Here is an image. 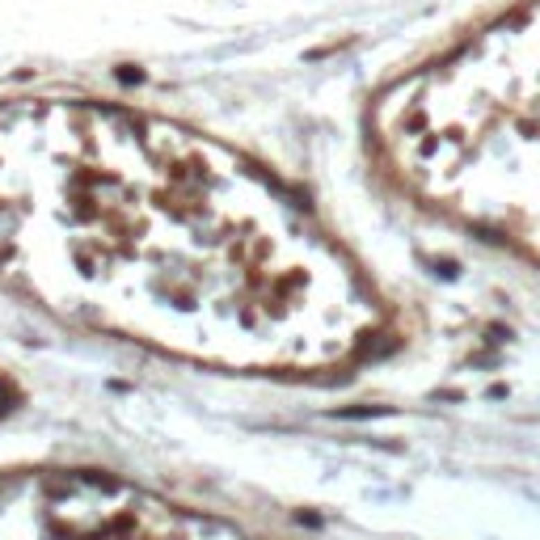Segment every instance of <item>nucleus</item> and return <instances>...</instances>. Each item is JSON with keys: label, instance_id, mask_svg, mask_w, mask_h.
<instances>
[{"label": "nucleus", "instance_id": "1", "mask_svg": "<svg viewBox=\"0 0 540 540\" xmlns=\"http://www.w3.org/2000/svg\"><path fill=\"white\" fill-rule=\"evenodd\" d=\"M64 258L85 283L144 270L160 300L207 283L300 317L346 287L304 211L207 135L123 106L0 101V266Z\"/></svg>", "mask_w": 540, "mask_h": 540}]
</instances>
